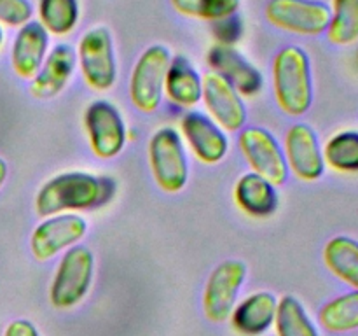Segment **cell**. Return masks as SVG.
<instances>
[{
	"label": "cell",
	"mask_w": 358,
	"mask_h": 336,
	"mask_svg": "<svg viewBox=\"0 0 358 336\" xmlns=\"http://www.w3.org/2000/svg\"><path fill=\"white\" fill-rule=\"evenodd\" d=\"M322 328L334 335L358 329V290L339 294L324 304L318 312Z\"/></svg>",
	"instance_id": "obj_22"
},
{
	"label": "cell",
	"mask_w": 358,
	"mask_h": 336,
	"mask_svg": "<svg viewBox=\"0 0 358 336\" xmlns=\"http://www.w3.org/2000/svg\"><path fill=\"white\" fill-rule=\"evenodd\" d=\"M117 184L107 175L90 172H63L42 184L35 196V212L41 217L56 214L90 212L112 202Z\"/></svg>",
	"instance_id": "obj_1"
},
{
	"label": "cell",
	"mask_w": 358,
	"mask_h": 336,
	"mask_svg": "<svg viewBox=\"0 0 358 336\" xmlns=\"http://www.w3.org/2000/svg\"><path fill=\"white\" fill-rule=\"evenodd\" d=\"M212 72L219 74L243 98L255 97L264 88V76L234 46L213 44L206 55Z\"/></svg>",
	"instance_id": "obj_15"
},
{
	"label": "cell",
	"mask_w": 358,
	"mask_h": 336,
	"mask_svg": "<svg viewBox=\"0 0 358 336\" xmlns=\"http://www.w3.org/2000/svg\"><path fill=\"white\" fill-rule=\"evenodd\" d=\"M84 130L91 150L100 160L119 156L128 142V128L119 108L108 100H94L84 112Z\"/></svg>",
	"instance_id": "obj_7"
},
{
	"label": "cell",
	"mask_w": 358,
	"mask_h": 336,
	"mask_svg": "<svg viewBox=\"0 0 358 336\" xmlns=\"http://www.w3.org/2000/svg\"><path fill=\"white\" fill-rule=\"evenodd\" d=\"M278 300L268 290L248 294L234 304L229 321L234 331L241 336H261L275 324Z\"/></svg>",
	"instance_id": "obj_18"
},
{
	"label": "cell",
	"mask_w": 358,
	"mask_h": 336,
	"mask_svg": "<svg viewBox=\"0 0 358 336\" xmlns=\"http://www.w3.org/2000/svg\"><path fill=\"white\" fill-rule=\"evenodd\" d=\"M3 336H41L38 335L37 328L31 324L27 318H17V321H13L6 328V332Z\"/></svg>",
	"instance_id": "obj_30"
},
{
	"label": "cell",
	"mask_w": 358,
	"mask_h": 336,
	"mask_svg": "<svg viewBox=\"0 0 358 336\" xmlns=\"http://www.w3.org/2000/svg\"><path fill=\"white\" fill-rule=\"evenodd\" d=\"M171 62L170 49L161 44L147 48L138 56L129 76V100L143 114L159 108L164 94V77Z\"/></svg>",
	"instance_id": "obj_5"
},
{
	"label": "cell",
	"mask_w": 358,
	"mask_h": 336,
	"mask_svg": "<svg viewBox=\"0 0 358 336\" xmlns=\"http://www.w3.org/2000/svg\"><path fill=\"white\" fill-rule=\"evenodd\" d=\"M322 258L336 279L352 287V290H358V240L343 234L331 238Z\"/></svg>",
	"instance_id": "obj_21"
},
{
	"label": "cell",
	"mask_w": 358,
	"mask_h": 336,
	"mask_svg": "<svg viewBox=\"0 0 358 336\" xmlns=\"http://www.w3.org/2000/svg\"><path fill=\"white\" fill-rule=\"evenodd\" d=\"M208 118L215 121L224 132H241L247 125V105L243 97L215 72L203 76V94Z\"/></svg>",
	"instance_id": "obj_13"
},
{
	"label": "cell",
	"mask_w": 358,
	"mask_h": 336,
	"mask_svg": "<svg viewBox=\"0 0 358 336\" xmlns=\"http://www.w3.org/2000/svg\"><path fill=\"white\" fill-rule=\"evenodd\" d=\"M247 272V265L240 259H226L212 270L203 290V312L210 322L229 321Z\"/></svg>",
	"instance_id": "obj_9"
},
{
	"label": "cell",
	"mask_w": 358,
	"mask_h": 336,
	"mask_svg": "<svg viewBox=\"0 0 358 336\" xmlns=\"http://www.w3.org/2000/svg\"><path fill=\"white\" fill-rule=\"evenodd\" d=\"M6 178H7V163L0 158V188L3 186Z\"/></svg>",
	"instance_id": "obj_31"
},
{
	"label": "cell",
	"mask_w": 358,
	"mask_h": 336,
	"mask_svg": "<svg viewBox=\"0 0 358 336\" xmlns=\"http://www.w3.org/2000/svg\"><path fill=\"white\" fill-rule=\"evenodd\" d=\"M149 167L159 189L164 192H180L189 181V161L180 133L171 126L156 130L150 136Z\"/></svg>",
	"instance_id": "obj_4"
},
{
	"label": "cell",
	"mask_w": 358,
	"mask_h": 336,
	"mask_svg": "<svg viewBox=\"0 0 358 336\" xmlns=\"http://www.w3.org/2000/svg\"><path fill=\"white\" fill-rule=\"evenodd\" d=\"M77 66V52L70 44H58L48 52L37 76L31 79L30 93L38 100L56 98L72 79Z\"/></svg>",
	"instance_id": "obj_16"
},
{
	"label": "cell",
	"mask_w": 358,
	"mask_h": 336,
	"mask_svg": "<svg viewBox=\"0 0 358 336\" xmlns=\"http://www.w3.org/2000/svg\"><path fill=\"white\" fill-rule=\"evenodd\" d=\"M94 279V254L86 245L63 252L49 286V301L58 310H70L86 298Z\"/></svg>",
	"instance_id": "obj_3"
},
{
	"label": "cell",
	"mask_w": 358,
	"mask_h": 336,
	"mask_svg": "<svg viewBox=\"0 0 358 336\" xmlns=\"http://www.w3.org/2000/svg\"><path fill=\"white\" fill-rule=\"evenodd\" d=\"M327 38L334 46H352L358 42V0H332Z\"/></svg>",
	"instance_id": "obj_25"
},
{
	"label": "cell",
	"mask_w": 358,
	"mask_h": 336,
	"mask_svg": "<svg viewBox=\"0 0 358 336\" xmlns=\"http://www.w3.org/2000/svg\"><path fill=\"white\" fill-rule=\"evenodd\" d=\"M77 62L84 83L94 91L110 90L117 79V59L108 28L93 27L80 37Z\"/></svg>",
	"instance_id": "obj_6"
},
{
	"label": "cell",
	"mask_w": 358,
	"mask_h": 336,
	"mask_svg": "<svg viewBox=\"0 0 358 336\" xmlns=\"http://www.w3.org/2000/svg\"><path fill=\"white\" fill-rule=\"evenodd\" d=\"M2 42H3V30L2 27H0V46H2Z\"/></svg>",
	"instance_id": "obj_32"
},
{
	"label": "cell",
	"mask_w": 358,
	"mask_h": 336,
	"mask_svg": "<svg viewBox=\"0 0 358 336\" xmlns=\"http://www.w3.org/2000/svg\"><path fill=\"white\" fill-rule=\"evenodd\" d=\"M34 16L30 0H0V23L7 27H23Z\"/></svg>",
	"instance_id": "obj_28"
},
{
	"label": "cell",
	"mask_w": 358,
	"mask_h": 336,
	"mask_svg": "<svg viewBox=\"0 0 358 336\" xmlns=\"http://www.w3.org/2000/svg\"><path fill=\"white\" fill-rule=\"evenodd\" d=\"M275 328L276 336H320L301 301L290 294L278 300Z\"/></svg>",
	"instance_id": "obj_26"
},
{
	"label": "cell",
	"mask_w": 358,
	"mask_h": 336,
	"mask_svg": "<svg viewBox=\"0 0 358 336\" xmlns=\"http://www.w3.org/2000/svg\"><path fill=\"white\" fill-rule=\"evenodd\" d=\"M238 147L250 172L268 178L276 188L285 184L289 167L282 146L271 132L261 126H245L238 136Z\"/></svg>",
	"instance_id": "obj_8"
},
{
	"label": "cell",
	"mask_w": 358,
	"mask_h": 336,
	"mask_svg": "<svg viewBox=\"0 0 358 336\" xmlns=\"http://www.w3.org/2000/svg\"><path fill=\"white\" fill-rule=\"evenodd\" d=\"M180 136L187 142L196 160L205 164H217L226 158L229 140L226 132L203 112H187L180 119Z\"/></svg>",
	"instance_id": "obj_14"
},
{
	"label": "cell",
	"mask_w": 358,
	"mask_h": 336,
	"mask_svg": "<svg viewBox=\"0 0 358 336\" xmlns=\"http://www.w3.org/2000/svg\"><path fill=\"white\" fill-rule=\"evenodd\" d=\"M79 0H38V23L49 35H69L79 23Z\"/></svg>",
	"instance_id": "obj_24"
},
{
	"label": "cell",
	"mask_w": 358,
	"mask_h": 336,
	"mask_svg": "<svg viewBox=\"0 0 358 336\" xmlns=\"http://www.w3.org/2000/svg\"><path fill=\"white\" fill-rule=\"evenodd\" d=\"M213 24V35H215V44H224V46H234L238 42V38L241 37V31H243V23H241L240 18L234 14V16L224 18V20L215 21Z\"/></svg>",
	"instance_id": "obj_29"
},
{
	"label": "cell",
	"mask_w": 358,
	"mask_h": 336,
	"mask_svg": "<svg viewBox=\"0 0 358 336\" xmlns=\"http://www.w3.org/2000/svg\"><path fill=\"white\" fill-rule=\"evenodd\" d=\"M164 94L171 104L184 108H191L201 102L203 77L187 56H171L164 77Z\"/></svg>",
	"instance_id": "obj_20"
},
{
	"label": "cell",
	"mask_w": 358,
	"mask_h": 336,
	"mask_svg": "<svg viewBox=\"0 0 358 336\" xmlns=\"http://www.w3.org/2000/svg\"><path fill=\"white\" fill-rule=\"evenodd\" d=\"M273 93L287 115L299 118L313 104V72L308 52L299 46H285L273 58Z\"/></svg>",
	"instance_id": "obj_2"
},
{
	"label": "cell",
	"mask_w": 358,
	"mask_h": 336,
	"mask_svg": "<svg viewBox=\"0 0 358 336\" xmlns=\"http://www.w3.org/2000/svg\"><path fill=\"white\" fill-rule=\"evenodd\" d=\"M178 14L192 20L215 23L238 14L241 0H170Z\"/></svg>",
	"instance_id": "obj_27"
},
{
	"label": "cell",
	"mask_w": 358,
	"mask_h": 336,
	"mask_svg": "<svg viewBox=\"0 0 358 336\" xmlns=\"http://www.w3.org/2000/svg\"><path fill=\"white\" fill-rule=\"evenodd\" d=\"M287 167L299 181L315 182L324 175L325 161L317 132L306 122L290 126L283 139Z\"/></svg>",
	"instance_id": "obj_12"
},
{
	"label": "cell",
	"mask_w": 358,
	"mask_h": 336,
	"mask_svg": "<svg viewBox=\"0 0 358 336\" xmlns=\"http://www.w3.org/2000/svg\"><path fill=\"white\" fill-rule=\"evenodd\" d=\"M266 20L278 30L317 37L327 31L331 9L320 0H269Z\"/></svg>",
	"instance_id": "obj_10"
},
{
	"label": "cell",
	"mask_w": 358,
	"mask_h": 336,
	"mask_svg": "<svg viewBox=\"0 0 358 336\" xmlns=\"http://www.w3.org/2000/svg\"><path fill=\"white\" fill-rule=\"evenodd\" d=\"M233 196L241 212L257 219L273 216L280 205L276 186L254 172H247L238 178Z\"/></svg>",
	"instance_id": "obj_19"
},
{
	"label": "cell",
	"mask_w": 358,
	"mask_h": 336,
	"mask_svg": "<svg viewBox=\"0 0 358 336\" xmlns=\"http://www.w3.org/2000/svg\"><path fill=\"white\" fill-rule=\"evenodd\" d=\"M325 167L338 174H358V132H338L322 147Z\"/></svg>",
	"instance_id": "obj_23"
},
{
	"label": "cell",
	"mask_w": 358,
	"mask_h": 336,
	"mask_svg": "<svg viewBox=\"0 0 358 336\" xmlns=\"http://www.w3.org/2000/svg\"><path fill=\"white\" fill-rule=\"evenodd\" d=\"M49 52V34L38 21L20 27L10 49V65L21 79H34Z\"/></svg>",
	"instance_id": "obj_17"
},
{
	"label": "cell",
	"mask_w": 358,
	"mask_h": 336,
	"mask_svg": "<svg viewBox=\"0 0 358 336\" xmlns=\"http://www.w3.org/2000/svg\"><path fill=\"white\" fill-rule=\"evenodd\" d=\"M87 233V223L79 214H56L44 217L30 237L31 254L38 261H49L59 252L73 247Z\"/></svg>",
	"instance_id": "obj_11"
}]
</instances>
